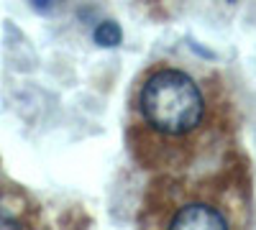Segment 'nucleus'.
<instances>
[{
  "label": "nucleus",
  "mask_w": 256,
  "mask_h": 230,
  "mask_svg": "<svg viewBox=\"0 0 256 230\" xmlns=\"http://www.w3.org/2000/svg\"><path fill=\"white\" fill-rule=\"evenodd\" d=\"M138 110L156 133L184 136L202 123L205 100L190 74L180 69H159L144 82Z\"/></svg>",
  "instance_id": "nucleus-1"
},
{
  "label": "nucleus",
  "mask_w": 256,
  "mask_h": 230,
  "mask_svg": "<svg viewBox=\"0 0 256 230\" xmlns=\"http://www.w3.org/2000/svg\"><path fill=\"white\" fill-rule=\"evenodd\" d=\"M169 228H174V230H182V228H228V218L212 205L190 202L172 215Z\"/></svg>",
  "instance_id": "nucleus-2"
},
{
  "label": "nucleus",
  "mask_w": 256,
  "mask_h": 230,
  "mask_svg": "<svg viewBox=\"0 0 256 230\" xmlns=\"http://www.w3.org/2000/svg\"><path fill=\"white\" fill-rule=\"evenodd\" d=\"M95 41L100 46H116V44H120V28H118V23H113V20L100 23L95 28Z\"/></svg>",
  "instance_id": "nucleus-3"
},
{
  "label": "nucleus",
  "mask_w": 256,
  "mask_h": 230,
  "mask_svg": "<svg viewBox=\"0 0 256 230\" xmlns=\"http://www.w3.org/2000/svg\"><path fill=\"white\" fill-rule=\"evenodd\" d=\"M20 223L13 218V215H8L6 210H0V228H18Z\"/></svg>",
  "instance_id": "nucleus-4"
},
{
  "label": "nucleus",
  "mask_w": 256,
  "mask_h": 230,
  "mask_svg": "<svg viewBox=\"0 0 256 230\" xmlns=\"http://www.w3.org/2000/svg\"><path fill=\"white\" fill-rule=\"evenodd\" d=\"M31 3L38 8V10H49L52 8V3H54V0H31Z\"/></svg>",
  "instance_id": "nucleus-5"
}]
</instances>
